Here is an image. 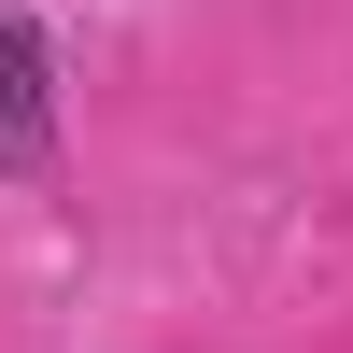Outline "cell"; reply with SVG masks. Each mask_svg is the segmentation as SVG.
<instances>
[{
  "instance_id": "1",
  "label": "cell",
  "mask_w": 353,
  "mask_h": 353,
  "mask_svg": "<svg viewBox=\"0 0 353 353\" xmlns=\"http://www.w3.org/2000/svg\"><path fill=\"white\" fill-rule=\"evenodd\" d=\"M0 184L14 198H57V28L28 0H0Z\"/></svg>"
}]
</instances>
